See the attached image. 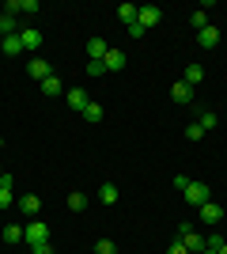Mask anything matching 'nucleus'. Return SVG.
Wrapping results in <instances>:
<instances>
[{
  "mask_svg": "<svg viewBox=\"0 0 227 254\" xmlns=\"http://www.w3.org/2000/svg\"><path fill=\"white\" fill-rule=\"evenodd\" d=\"M23 243H27V247L49 243V224H45V220H31L27 228H23Z\"/></svg>",
  "mask_w": 227,
  "mask_h": 254,
  "instance_id": "nucleus-1",
  "label": "nucleus"
},
{
  "mask_svg": "<svg viewBox=\"0 0 227 254\" xmlns=\"http://www.w3.org/2000/svg\"><path fill=\"white\" fill-rule=\"evenodd\" d=\"M178 243H185V251H189V254H201V251H205V239H201L189 224H178Z\"/></svg>",
  "mask_w": 227,
  "mask_h": 254,
  "instance_id": "nucleus-2",
  "label": "nucleus"
},
{
  "mask_svg": "<svg viewBox=\"0 0 227 254\" xmlns=\"http://www.w3.org/2000/svg\"><path fill=\"white\" fill-rule=\"evenodd\" d=\"M182 193H185V201H189V205H197V209H201L205 201H212V190H208L205 182H189V186H185Z\"/></svg>",
  "mask_w": 227,
  "mask_h": 254,
  "instance_id": "nucleus-3",
  "label": "nucleus"
},
{
  "mask_svg": "<svg viewBox=\"0 0 227 254\" xmlns=\"http://www.w3.org/2000/svg\"><path fill=\"white\" fill-rule=\"evenodd\" d=\"M159 19H163V11L155 8V4H144V8H136V27H140V31H151Z\"/></svg>",
  "mask_w": 227,
  "mask_h": 254,
  "instance_id": "nucleus-4",
  "label": "nucleus"
},
{
  "mask_svg": "<svg viewBox=\"0 0 227 254\" xmlns=\"http://www.w3.org/2000/svg\"><path fill=\"white\" fill-rule=\"evenodd\" d=\"M65 99H68V106H72V110H80V114H84V110H87V103H91L84 87H68V91H65Z\"/></svg>",
  "mask_w": 227,
  "mask_h": 254,
  "instance_id": "nucleus-5",
  "label": "nucleus"
},
{
  "mask_svg": "<svg viewBox=\"0 0 227 254\" xmlns=\"http://www.w3.org/2000/svg\"><path fill=\"white\" fill-rule=\"evenodd\" d=\"M197 212H201V224H220V220H224V209H220L216 201H205Z\"/></svg>",
  "mask_w": 227,
  "mask_h": 254,
  "instance_id": "nucleus-6",
  "label": "nucleus"
},
{
  "mask_svg": "<svg viewBox=\"0 0 227 254\" xmlns=\"http://www.w3.org/2000/svg\"><path fill=\"white\" fill-rule=\"evenodd\" d=\"M171 99L174 103H193V87L185 84V80H174L171 84Z\"/></svg>",
  "mask_w": 227,
  "mask_h": 254,
  "instance_id": "nucleus-7",
  "label": "nucleus"
},
{
  "mask_svg": "<svg viewBox=\"0 0 227 254\" xmlns=\"http://www.w3.org/2000/svg\"><path fill=\"white\" fill-rule=\"evenodd\" d=\"M197 46H205V50H216L220 46V31L212 27V23H208L205 31H197Z\"/></svg>",
  "mask_w": 227,
  "mask_h": 254,
  "instance_id": "nucleus-8",
  "label": "nucleus"
},
{
  "mask_svg": "<svg viewBox=\"0 0 227 254\" xmlns=\"http://www.w3.org/2000/svg\"><path fill=\"white\" fill-rule=\"evenodd\" d=\"M27 72H31L34 80H38V84H42V80H49V76H53V72H49V61H42V57H34V61L27 64Z\"/></svg>",
  "mask_w": 227,
  "mask_h": 254,
  "instance_id": "nucleus-9",
  "label": "nucleus"
},
{
  "mask_svg": "<svg viewBox=\"0 0 227 254\" xmlns=\"http://www.w3.org/2000/svg\"><path fill=\"white\" fill-rule=\"evenodd\" d=\"M102 68H106V72H118V68H125V53H121V50H106V57H102Z\"/></svg>",
  "mask_w": 227,
  "mask_h": 254,
  "instance_id": "nucleus-10",
  "label": "nucleus"
},
{
  "mask_svg": "<svg viewBox=\"0 0 227 254\" xmlns=\"http://www.w3.org/2000/svg\"><path fill=\"white\" fill-rule=\"evenodd\" d=\"M106 38H91V42H87V61H102V57H106Z\"/></svg>",
  "mask_w": 227,
  "mask_h": 254,
  "instance_id": "nucleus-11",
  "label": "nucleus"
},
{
  "mask_svg": "<svg viewBox=\"0 0 227 254\" xmlns=\"http://www.w3.org/2000/svg\"><path fill=\"white\" fill-rule=\"evenodd\" d=\"M8 205H15V190H11V175H4L0 179V209H8Z\"/></svg>",
  "mask_w": 227,
  "mask_h": 254,
  "instance_id": "nucleus-12",
  "label": "nucleus"
},
{
  "mask_svg": "<svg viewBox=\"0 0 227 254\" xmlns=\"http://www.w3.org/2000/svg\"><path fill=\"white\" fill-rule=\"evenodd\" d=\"M15 205H19L27 216H38V209H42V201H38L34 193H23V197H15Z\"/></svg>",
  "mask_w": 227,
  "mask_h": 254,
  "instance_id": "nucleus-13",
  "label": "nucleus"
},
{
  "mask_svg": "<svg viewBox=\"0 0 227 254\" xmlns=\"http://www.w3.org/2000/svg\"><path fill=\"white\" fill-rule=\"evenodd\" d=\"M19 38H23V50H38V46H42V31H34V27L19 31Z\"/></svg>",
  "mask_w": 227,
  "mask_h": 254,
  "instance_id": "nucleus-14",
  "label": "nucleus"
},
{
  "mask_svg": "<svg viewBox=\"0 0 227 254\" xmlns=\"http://www.w3.org/2000/svg\"><path fill=\"white\" fill-rule=\"evenodd\" d=\"M0 50L8 53V57H15V53H23V38H19V31H15V34H8V38L0 42Z\"/></svg>",
  "mask_w": 227,
  "mask_h": 254,
  "instance_id": "nucleus-15",
  "label": "nucleus"
},
{
  "mask_svg": "<svg viewBox=\"0 0 227 254\" xmlns=\"http://www.w3.org/2000/svg\"><path fill=\"white\" fill-rule=\"evenodd\" d=\"M98 201L102 205H118V186H114V182H102V186H98Z\"/></svg>",
  "mask_w": 227,
  "mask_h": 254,
  "instance_id": "nucleus-16",
  "label": "nucleus"
},
{
  "mask_svg": "<svg viewBox=\"0 0 227 254\" xmlns=\"http://www.w3.org/2000/svg\"><path fill=\"white\" fill-rule=\"evenodd\" d=\"M182 80H185L189 87H197L201 80H205V68H201V64H185V76H182Z\"/></svg>",
  "mask_w": 227,
  "mask_h": 254,
  "instance_id": "nucleus-17",
  "label": "nucleus"
},
{
  "mask_svg": "<svg viewBox=\"0 0 227 254\" xmlns=\"http://www.w3.org/2000/svg\"><path fill=\"white\" fill-rule=\"evenodd\" d=\"M42 91H45V95H65V84H61V80H57V76H49V80H42Z\"/></svg>",
  "mask_w": 227,
  "mask_h": 254,
  "instance_id": "nucleus-18",
  "label": "nucleus"
},
{
  "mask_svg": "<svg viewBox=\"0 0 227 254\" xmlns=\"http://www.w3.org/2000/svg\"><path fill=\"white\" fill-rule=\"evenodd\" d=\"M118 19L125 23V27H133V23H136V4H121V8H118Z\"/></svg>",
  "mask_w": 227,
  "mask_h": 254,
  "instance_id": "nucleus-19",
  "label": "nucleus"
},
{
  "mask_svg": "<svg viewBox=\"0 0 227 254\" xmlns=\"http://www.w3.org/2000/svg\"><path fill=\"white\" fill-rule=\"evenodd\" d=\"M4 243H23V228L19 224H8V228H4Z\"/></svg>",
  "mask_w": 227,
  "mask_h": 254,
  "instance_id": "nucleus-20",
  "label": "nucleus"
},
{
  "mask_svg": "<svg viewBox=\"0 0 227 254\" xmlns=\"http://www.w3.org/2000/svg\"><path fill=\"white\" fill-rule=\"evenodd\" d=\"M84 118H87V122H91V126H98V122H102V106H98V103H87Z\"/></svg>",
  "mask_w": 227,
  "mask_h": 254,
  "instance_id": "nucleus-21",
  "label": "nucleus"
},
{
  "mask_svg": "<svg viewBox=\"0 0 227 254\" xmlns=\"http://www.w3.org/2000/svg\"><path fill=\"white\" fill-rule=\"evenodd\" d=\"M68 209H72V212H84L87 209V193H68Z\"/></svg>",
  "mask_w": 227,
  "mask_h": 254,
  "instance_id": "nucleus-22",
  "label": "nucleus"
},
{
  "mask_svg": "<svg viewBox=\"0 0 227 254\" xmlns=\"http://www.w3.org/2000/svg\"><path fill=\"white\" fill-rule=\"evenodd\" d=\"M0 34H4V38H8V34H15V15H8V11L0 15Z\"/></svg>",
  "mask_w": 227,
  "mask_h": 254,
  "instance_id": "nucleus-23",
  "label": "nucleus"
},
{
  "mask_svg": "<svg viewBox=\"0 0 227 254\" xmlns=\"http://www.w3.org/2000/svg\"><path fill=\"white\" fill-rule=\"evenodd\" d=\"M216 122H220V118L212 114V110H201V118H197V126H201V129H216Z\"/></svg>",
  "mask_w": 227,
  "mask_h": 254,
  "instance_id": "nucleus-24",
  "label": "nucleus"
},
{
  "mask_svg": "<svg viewBox=\"0 0 227 254\" xmlns=\"http://www.w3.org/2000/svg\"><path fill=\"white\" fill-rule=\"evenodd\" d=\"M95 254H118L114 239H98V243H95Z\"/></svg>",
  "mask_w": 227,
  "mask_h": 254,
  "instance_id": "nucleus-25",
  "label": "nucleus"
},
{
  "mask_svg": "<svg viewBox=\"0 0 227 254\" xmlns=\"http://www.w3.org/2000/svg\"><path fill=\"white\" fill-rule=\"evenodd\" d=\"M189 23H193L197 31H205V27H208V15H205V8H201V11H193V15H189Z\"/></svg>",
  "mask_w": 227,
  "mask_h": 254,
  "instance_id": "nucleus-26",
  "label": "nucleus"
},
{
  "mask_svg": "<svg viewBox=\"0 0 227 254\" xmlns=\"http://www.w3.org/2000/svg\"><path fill=\"white\" fill-rule=\"evenodd\" d=\"M19 11L23 15H34V11H38V0H19Z\"/></svg>",
  "mask_w": 227,
  "mask_h": 254,
  "instance_id": "nucleus-27",
  "label": "nucleus"
},
{
  "mask_svg": "<svg viewBox=\"0 0 227 254\" xmlns=\"http://www.w3.org/2000/svg\"><path fill=\"white\" fill-rule=\"evenodd\" d=\"M185 137H189V140H201V137H205V129L193 122V126H185Z\"/></svg>",
  "mask_w": 227,
  "mask_h": 254,
  "instance_id": "nucleus-28",
  "label": "nucleus"
},
{
  "mask_svg": "<svg viewBox=\"0 0 227 254\" xmlns=\"http://www.w3.org/2000/svg\"><path fill=\"white\" fill-rule=\"evenodd\" d=\"M224 243H227L224 235H208V239H205V247H208V251H220V247H224Z\"/></svg>",
  "mask_w": 227,
  "mask_h": 254,
  "instance_id": "nucleus-29",
  "label": "nucleus"
},
{
  "mask_svg": "<svg viewBox=\"0 0 227 254\" xmlns=\"http://www.w3.org/2000/svg\"><path fill=\"white\" fill-rule=\"evenodd\" d=\"M87 76H106V68H102V61H87Z\"/></svg>",
  "mask_w": 227,
  "mask_h": 254,
  "instance_id": "nucleus-30",
  "label": "nucleus"
},
{
  "mask_svg": "<svg viewBox=\"0 0 227 254\" xmlns=\"http://www.w3.org/2000/svg\"><path fill=\"white\" fill-rule=\"evenodd\" d=\"M167 254H189V251H185V243H178V239H174V243L167 247Z\"/></svg>",
  "mask_w": 227,
  "mask_h": 254,
  "instance_id": "nucleus-31",
  "label": "nucleus"
},
{
  "mask_svg": "<svg viewBox=\"0 0 227 254\" xmlns=\"http://www.w3.org/2000/svg\"><path fill=\"white\" fill-rule=\"evenodd\" d=\"M34 254H53V243H38V247H31Z\"/></svg>",
  "mask_w": 227,
  "mask_h": 254,
  "instance_id": "nucleus-32",
  "label": "nucleus"
},
{
  "mask_svg": "<svg viewBox=\"0 0 227 254\" xmlns=\"http://www.w3.org/2000/svg\"><path fill=\"white\" fill-rule=\"evenodd\" d=\"M216 254H227V243H224V247H220V251H216Z\"/></svg>",
  "mask_w": 227,
  "mask_h": 254,
  "instance_id": "nucleus-33",
  "label": "nucleus"
},
{
  "mask_svg": "<svg viewBox=\"0 0 227 254\" xmlns=\"http://www.w3.org/2000/svg\"><path fill=\"white\" fill-rule=\"evenodd\" d=\"M201 254H216V251H208V247H205V251H201Z\"/></svg>",
  "mask_w": 227,
  "mask_h": 254,
  "instance_id": "nucleus-34",
  "label": "nucleus"
},
{
  "mask_svg": "<svg viewBox=\"0 0 227 254\" xmlns=\"http://www.w3.org/2000/svg\"><path fill=\"white\" fill-rule=\"evenodd\" d=\"M0 179H4V171H0Z\"/></svg>",
  "mask_w": 227,
  "mask_h": 254,
  "instance_id": "nucleus-35",
  "label": "nucleus"
},
{
  "mask_svg": "<svg viewBox=\"0 0 227 254\" xmlns=\"http://www.w3.org/2000/svg\"><path fill=\"white\" fill-rule=\"evenodd\" d=\"M0 144H4V140H0Z\"/></svg>",
  "mask_w": 227,
  "mask_h": 254,
  "instance_id": "nucleus-36",
  "label": "nucleus"
}]
</instances>
